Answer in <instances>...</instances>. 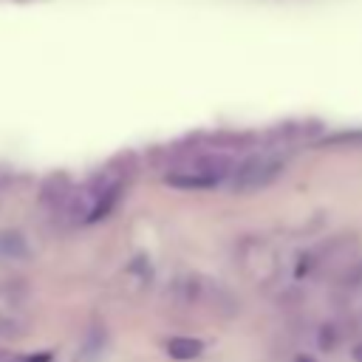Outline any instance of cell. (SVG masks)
Masks as SVG:
<instances>
[{"label": "cell", "instance_id": "obj_1", "mask_svg": "<svg viewBox=\"0 0 362 362\" xmlns=\"http://www.w3.org/2000/svg\"><path fill=\"white\" fill-rule=\"evenodd\" d=\"M283 164L280 158H272V156H255L249 161H243L235 173V189L240 192H252V189H263L269 187L277 175H280Z\"/></svg>", "mask_w": 362, "mask_h": 362}]
</instances>
